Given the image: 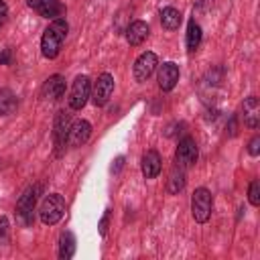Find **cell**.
<instances>
[{
  "label": "cell",
  "instance_id": "obj_1",
  "mask_svg": "<svg viewBox=\"0 0 260 260\" xmlns=\"http://www.w3.org/2000/svg\"><path fill=\"white\" fill-rule=\"evenodd\" d=\"M69 30V24L65 18H55L41 37V53L47 59H55L61 51V45L65 41V35Z\"/></svg>",
  "mask_w": 260,
  "mask_h": 260
},
{
  "label": "cell",
  "instance_id": "obj_2",
  "mask_svg": "<svg viewBox=\"0 0 260 260\" xmlns=\"http://www.w3.org/2000/svg\"><path fill=\"white\" fill-rule=\"evenodd\" d=\"M65 215V199L59 193H51L43 199L39 207V217L45 225H55Z\"/></svg>",
  "mask_w": 260,
  "mask_h": 260
},
{
  "label": "cell",
  "instance_id": "obj_3",
  "mask_svg": "<svg viewBox=\"0 0 260 260\" xmlns=\"http://www.w3.org/2000/svg\"><path fill=\"white\" fill-rule=\"evenodd\" d=\"M211 209H213V199L211 193L205 187H199L193 191L191 195V213L195 217V221L205 223L211 217Z\"/></svg>",
  "mask_w": 260,
  "mask_h": 260
},
{
  "label": "cell",
  "instance_id": "obj_4",
  "mask_svg": "<svg viewBox=\"0 0 260 260\" xmlns=\"http://www.w3.org/2000/svg\"><path fill=\"white\" fill-rule=\"evenodd\" d=\"M41 185H32L28 187L16 201V215L20 217V221L24 225L32 223V213H35V205H37V199H39V193H41Z\"/></svg>",
  "mask_w": 260,
  "mask_h": 260
},
{
  "label": "cell",
  "instance_id": "obj_5",
  "mask_svg": "<svg viewBox=\"0 0 260 260\" xmlns=\"http://www.w3.org/2000/svg\"><path fill=\"white\" fill-rule=\"evenodd\" d=\"M69 128H71V116L61 110L55 116V124H53V140H55V154L61 156L65 146H67V138H69Z\"/></svg>",
  "mask_w": 260,
  "mask_h": 260
},
{
  "label": "cell",
  "instance_id": "obj_6",
  "mask_svg": "<svg viewBox=\"0 0 260 260\" xmlns=\"http://www.w3.org/2000/svg\"><path fill=\"white\" fill-rule=\"evenodd\" d=\"M91 95V81L87 75H77L73 85H71V93H69V106L71 110H81L87 100Z\"/></svg>",
  "mask_w": 260,
  "mask_h": 260
},
{
  "label": "cell",
  "instance_id": "obj_7",
  "mask_svg": "<svg viewBox=\"0 0 260 260\" xmlns=\"http://www.w3.org/2000/svg\"><path fill=\"white\" fill-rule=\"evenodd\" d=\"M197 156H199V150H197V142L191 138V136H185L179 140V146H177V167L181 169H189L197 162Z\"/></svg>",
  "mask_w": 260,
  "mask_h": 260
},
{
  "label": "cell",
  "instance_id": "obj_8",
  "mask_svg": "<svg viewBox=\"0 0 260 260\" xmlns=\"http://www.w3.org/2000/svg\"><path fill=\"white\" fill-rule=\"evenodd\" d=\"M156 65H158V59H156V55H154L152 51L142 53V55L134 61V79L140 81V83L146 81V79L154 73Z\"/></svg>",
  "mask_w": 260,
  "mask_h": 260
},
{
  "label": "cell",
  "instance_id": "obj_9",
  "mask_svg": "<svg viewBox=\"0 0 260 260\" xmlns=\"http://www.w3.org/2000/svg\"><path fill=\"white\" fill-rule=\"evenodd\" d=\"M112 91H114V77H112L110 73H102V75L98 77V81H95L93 91H91L89 98H91V102H93L95 106H104V104L110 100Z\"/></svg>",
  "mask_w": 260,
  "mask_h": 260
},
{
  "label": "cell",
  "instance_id": "obj_10",
  "mask_svg": "<svg viewBox=\"0 0 260 260\" xmlns=\"http://www.w3.org/2000/svg\"><path fill=\"white\" fill-rule=\"evenodd\" d=\"M26 4L37 12L41 14L43 18H59L61 12H63V4L59 0H26Z\"/></svg>",
  "mask_w": 260,
  "mask_h": 260
},
{
  "label": "cell",
  "instance_id": "obj_11",
  "mask_svg": "<svg viewBox=\"0 0 260 260\" xmlns=\"http://www.w3.org/2000/svg\"><path fill=\"white\" fill-rule=\"evenodd\" d=\"M179 81V65L173 61H167L158 69V87L162 91H171Z\"/></svg>",
  "mask_w": 260,
  "mask_h": 260
},
{
  "label": "cell",
  "instance_id": "obj_12",
  "mask_svg": "<svg viewBox=\"0 0 260 260\" xmlns=\"http://www.w3.org/2000/svg\"><path fill=\"white\" fill-rule=\"evenodd\" d=\"M89 134H91V124H89L87 120H75V122H71L67 142H69L71 146H81V144L87 142Z\"/></svg>",
  "mask_w": 260,
  "mask_h": 260
},
{
  "label": "cell",
  "instance_id": "obj_13",
  "mask_svg": "<svg viewBox=\"0 0 260 260\" xmlns=\"http://www.w3.org/2000/svg\"><path fill=\"white\" fill-rule=\"evenodd\" d=\"M65 95V77L61 75H51L45 83H43V98L57 102Z\"/></svg>",
  "mask_w": 260,
  "mask_h": 260
},
{
  "label": "cell",
  "instance_id": "obj_14",
  "mask_svg": "<svg viewBox=\"0 0 260 260\" xmlns=\"http://www.w3.org/2000/svg\"><path fill=\"white\" fill-rule=\"evenodd\" d=\"M140 169H142V175H144V179H154V177H158V173H160V154L156 152V150H146L144 154H142V158H140Z\"/></svg>",
  "mask_w": 260,
  "mask_h": 260
},
{
  "label": "cell",
  "instance_id": "obj_15",
  "mask_svg": "<svg viewBox=\"0 0 260 260\" xmlns=\"http://www.w3.org/2000/svg\"><path fill=\"white\" fill-rule=\"evenodd\" d=\"M244 124L250 128H258V120H260V104L256 95H250L244 100Z\"/></svg>",
  "mask_w": 260,
  "mask_h": 260
},
{
  "label": "cell",
  "instance_id": "obj_16",
  "mask_svg": "<svg viewBox=\"0 0 260 260\" xmlns=\"http://www.w3.org/2000/svg\"><path fill=\"white\" fill-rule=\"evenodd\" d=\"M148 32H150V28H148V24L144 22V20H134L128 28H126V41L130 43V45H142L144 41H146V37H148Z\"/></svg>",
  "mask_w": 260,
  "mask_h": 260
},
{
  "label": "cell",
  "instance_id": "obj_17",
  "mask_svg": "<svg viewBox=\"0 0 260 260\" xmlns=\"http://www.w3.org/2000/svg\"><path fill=\"white\" fill-rule=\"evenodd\" d=\"M160 24L167 28V30H177L179 24H181V12L173 6H167L160 10Z\"/></svg>",
  "mask_w": 260,
  "mask_h": 260
},
{
  "label": "cell",
  "instance_id": "obj_18",
  "mask_svg": "<svg viewBox=\"0 0 260 260\" xmlns=\"http://www.w3.org/2000/svg\"><path fill=\"white\" fill-rule=\"evenodd\" d=\"M201 37H203L201 35V26L195 20H189V24H187V37H185V43H187V51L189 53H193V51L199 49Z\"/></svg>",
  "mask_w": 260,
  "mask_h": 260
},
{
  "label": "cell",
  "instance_id": "obj_19",
  "mask_svg": "<svg viewBox=\"0 0 260 260\" xmlns=\"http://www.w3.org/2000/svg\"><path fill=\"white\" fill-rule=\"evenodd\" d=\"M75 254V238L71 232H63L59 236V258L61 260H69Z\"/></svg>",
  "mask_w": 260,
  "mask_h": 260
},
{
  "label": "cell",
  "instance_id": "obj_20",
  "mask_svg": "<svg viewBox=\"0 0 260 260\" xmlns=\"http://www.w3.org/2000/svg\"><path fill=\"white\" fill-rule=\"evenodd\" d=\"M16 106H18L16 95H14L8 87H2V89H0V116L12 114V112L16 110Z\"/></svg>",
  "mask_w": 260,
  "mask_h": 260
},
{
  "label": "cell",
  "instance_id": "obj_21",
  "mask_svg": "<svg viewBox=\"0 0 260 260\" xmlns=\"http://www.w3.org/2000/svg\"><path fill=\"white\" fill-rule=\"evenodd\" d=\"M183 187H185V169L175 167V169L171 171V175H169L167 191H169L171 195H177L179 191H183Z\"/></svg>",
  "mask_w": 260,
  "mask_h": 260
},
{
  "label": "cell",
  "instance_id": "obj_22",
  "mask_svg": "<svg viewBox=\"0 0 260 260\" xmlns=\"http://www.w3.org/2000/svg\"><path fill=\"white\" fill-rule=\"evenodd\" d=\"M248 201L252 205H260V183L258 181L250 183V187H248Z\"/></svg>",
  "mask_w": 260,
  "mask_h": 260
},
{
  "label": "cell",
  "instance_id": "obj_23",
  "mask_svg": "<svg viewBox=\"0 0 260 260\" xmlns=\"http://www.w3.org/2000/svg\"><path fill=\"white\" fill-rule=\"evenodd\" d=\"M8 232H10V223L4 215H0V246L8 242Z\"/></svg>",
  "mask_w": 260,
  "mask_h": 260
},
{
  "label": "cell",
  "instance_id": "obj_24",
  "mask_svg": "<svg viewBox=\"0 0 260 260\" xmlns=\"http://www.w3.org/2000/svg\"><path fill=\"white\" fill-rule=\"evenodd\" d=\"M248 152H250L252 156H258V154H260V136H258V134L252 136V140L248 142Z\"/></svg>",
  "mask_w": 260,
  "mask_h": 260
},
{
  "label": "cell",
  "instance_id": "obj_25",
  "mask_svg": "<svg viewBox=\"0 0 260 260\" xmlns=\"http://www.w3.org/2000/svg\"><path fill=\"white\" fill-rule=\"evenodd\" d=\"M108 221H110V209L104 211V217L100 219V234L106 236V230H108Z\"/></svg>",
  "mask_w": 260,
  "mask_h": 260
},
{
  "label": "cell",
  "instance_id": "obj_26",
  "mask_svg": "<svg viewBox=\"0 0 260 260\" xmlns=\"http://www.w3.org/2000/svg\"><path fill=\"white\" fill-rule=\"evenodd\" d=\"M10 63H12V53H10V49L0 51V65H10Z\"/></svg>",
  "mask_w": 260,
  "mask_h": 260
},
{
  "label": "cell",
  "instance_id": "obj_27",
  "mask_svg": "<svg viewBox=\"0 0 260 260\" xmlns=\"http://www.w3.org/2000/svg\"><path fill=\"white\" fill-rule=\"evenodd\" d=\"M228 134H230V136H236V134H238V120H236V116H232V118H230Z\"/></svg>",
  "mask_w": 260,
  "mask_h": 260
},
{
  "label": "cell",
  "instance_id": "obj_28",
  "mask_svg": "<svg viewBox=\"0 0 260 260\" xmlns=\"http://www.w3.org/2000/svg\"><path fill=\"white\" fill-rule=\"evenodd\" d=\"M6 18H8V8H6L4 2H0V26H4Z\"/></svg>",
  "mask_w": 260,
  "mask_h": 260
},
{
  "label": "cell",
  "instance_id": "obj_29",
  "mask_svg": "<svg viewBox=\"0 0 260 260\" xmlns=\"http://www.w3.org/2000/svg\"><path fill=\"white\" fill-rule=\"evenodd\" d=\"M122 167H124V156H118V158L114 160V165H112V173H120Z\"/></svg>",
  "mask_w": 260,
  "mask_h": 260
},
{
  "label": "cell",
  "instance_id": "obj_30",
  "mask_svg": "<svg viewBox=\"0 0 260 260\" xmlns=\"http://www.w3.org/2000/svg\"><path fill=\"white\" fill-rule=\"evenodd\" d=\"M0 2H2V0H0Z\"/></svg>",
  "mask_w": 260,
  "mask_h": 260
}]
</instances>
